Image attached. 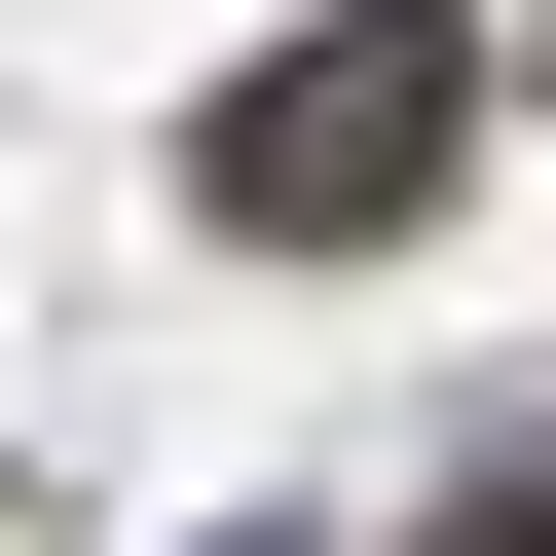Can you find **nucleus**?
I'll return each mask as SVG.
<instances>
[{
  "mask_svg": "<svg viewBox=\"0 0 556 556\" xmlns=\"http://www.w3.org/2000/svg\"><path fill=\"white\" fill-rule=\"evenodd\" d=\"M408 186H445V38H334L223 112V223H408Z\"/></svg>",
  "mask_w": 556,
  "mask_h": 556,
  "instance_id": "f257e3e1",
  "label": "nucleus"
}]
</instances>
